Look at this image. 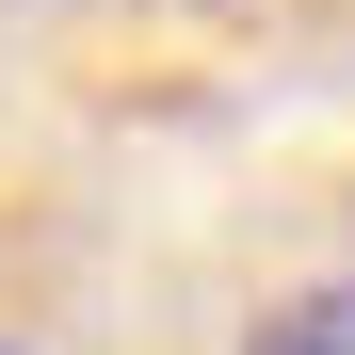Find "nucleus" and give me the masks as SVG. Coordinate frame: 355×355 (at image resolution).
I'll list each match as a JSON object with an SVG mask.
<instances>
[{"label":"nucleus","instance_id":"nucleus-1","mask_svg":"<svg viewBox=\"0 0 355 355\" xmlns=\"http://www.w3.org/2000/svg\"><path fill=\"white\" fill-rule=\"evenodd\" d=\"M243 355H355V275H339V291H291Z\"/></svg>","mask_w":355,"mask_h":355},{"label":"nucleus","instance_id":"nucleus-2","mask_svg":"<svg viewBox=\"0 0 355 355\" xmlns=\"http://www.w3.org/2000/svg\"><path fill=\"white\" fill-rule=\"evenodd\" d=\"M0 355H33V339H0Z\"/></svg>","mask_w":355,"mask_h":355}]
</instances>
